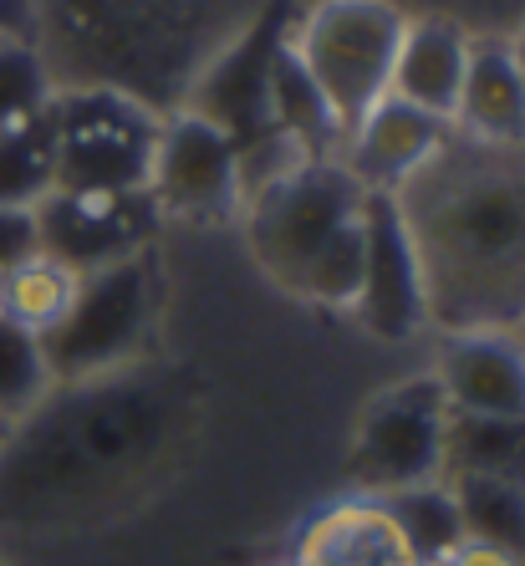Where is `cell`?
Segmentation results:
<instances>
[{
  "label": "cell",
  "mask_w": 525,
  "mask_h": 566,
  "mask_svg": "<svg viewBox=\"0 0 525 566\" xmlns=\"http://www.w3.org/2000/svg\"><path fill=\"white\" fill-rule=\"evenodd\" d=\"M423 271L429 327H525V148H490L449 128L444 148L398 189Z\"/></svg>",
  "instance_id": "cell-1"
},
{
  "label": "cell",
  "mask_w": 525,
  "mask_h": 566,
  "mask_svg": "<svg viewBox=\"0 0 525 566\" xmlns=\"http://www.w3.org/2000/svg\"><path fill=\"white\" fill-rule=\"evenodd\" d=\"M271 0H36L56 87H107L169 118Z\"/></svg>",
  "instance_id": "cell-2"
},
{
  "label": "cell",
  "mask_w": 525,
  "mask_h": 566,
  "mask_svg": "<svg viewBox=\"0 0 525 566\" xmlns=\"http://www.w3.org/2000/svg\"><path fill=\"white\" fill-rule=\"evenodd\" d=\"M250 251L276 286L353 312L368 265V189L342 158H296L245 195Z\"/></svg>",
  "instance_id": "cell-3"
},
{
  "label": "cell",
  "mask_w": 525,
  "mask_h": 566,
  "mask_svg": "<svg viewBox=\"0 0 525 566\" xmlns=\"http://www.w3.org/2000/svg\"><path fill=\"white\" fill-rule=\"evenodd\" d=\"M408 15L393 0H312L286 21L291 52L302 56L327 107L337 113L342 138L393 93V56Z\"/></svg>",
  "instance_id": "cell-4"
},
{
  "label": "cell",
  "mask_w": 525,
  "mask_h": 566,
  "mask_svg": "<svg viewBox=\"0 0 525 566\" xmlns=\"http://www.w3.org/2000/svg\"><path fill=\"white\" fill-rule=\"evenodd\" d=\"M46 123L56 195H148L158 113L107 87H56Z\"/></svg>",
  "instance_id": "cell-5"
},
{
  "label": "cell",
  "mask_w": 525,
  "mask_h": 566,
  "mask_svg": "<svg viewBox=\"0 0 525 566\" xmlns=\"http://www.w3.org/2000/svg\"><path fill=\"white\" fill-rule=\"evenodd\" d=\"M154 322V271L144 255H123L97 271H82L77 296L56 327L41 332L52 382H87L128 368L138 347L148 343Z\"/></svg>",
  "instance_id": "cell-6"
},
{
  "label": "cell",
  "mask_w": 525,
  "mask_h": 566,
  "mask_svg": "<svg viewBox=\"0 0 525 566\" xmlns=\"http://www.w3.org/2000/svg\"><path fill=\"white\" fill-rule=\"evenodd\" d=\"M444 434H449V398L433 373L403 378L372 398L353 434L347 474L357 495H393V490L433 485L444 480Z\"/></svg>",
  "instance_id": "cell-7"
},
{
  "label": "cell",
  "mask_w": 525,
  "mask_h": 566,
  "mask_svg": "<svg viewBox=\"0 0 525 566\" xmlns=\"http://www.w3.org/2000/svg\"><path fill=\"white\" fill-rule=\"evenodd\" d=\"M148 199L154 210L174 220H230L240 214V148L230 133L189 107L158 118L154 169H148Z\"/></svg>",
  "instance_id": "cell-8"
},
{
  "label": "cell",
  "mask_w": 525,
  "mask_h": 566,
  "mask_svg": "<svg viewBox=\"0 0 525 566\" xmlns=\"http://www.w3.org/2000/svg\"><path fill=\"white\" fill-rule=\"evenodd\" d=\"M353 312L382 343H413L429 327L419 251L393 195H368V265H363V291Z\"/></svg>",
  "instance_id": "cell-9"
},
{
  "label": "cell",
  "mask_w": 525,
  "mask_h": 566,
  "mask_svg": "<svg viewBox=\"0 0 525 566\" xmlns=\"http://www.w3.org/2000/svg\"><path fill=\"white\" fill-rule=\"evenodd\" d=\"M148 214H154L148 195H56L52 189L36 205L41 251L82 276L107 261L138 255Z\"/></svg>",
  "instance_id": "cell-10"
},
{
  "label": "cell",
  "mask_w": 525,
  "mask_h": 566,
  "mask_svg": "<svg viewBox=\"0 0 525 566\" xmlns=\"http://www.w3.org/2000/svg\"><path fill=\"white\" fill-rule=\"evenodd\" d=\"M433 378L449 413L525 419V337L521 332H444Z\"/></svg>",
  "instance_id": "cell-11"
},
{
  "label": "cell",
  "mask_w": 525,
  "mask_h": 566,
  "mask_svg": "<svg viewBox=\"0 0 525 566\" xmlns=\"http://www.w3.org/2000/svg\"><path fill=\"white\" fill-rule=\"evenodd\" d=\"M444 138H449L444 118H433V113L388 93L368 118L342 138V169L353 174L368 195H398L444 148Z\"/></svg>",
  "instance_id": "cell-12"
},
{
  "label": "cell",
  "mask_w": 525,
  "mask_h": 566,
  "mask_svg": "<svg viewBox=\"0 0 525 566\" xmlns=\"http://www.w3.org/2000/svg\"><path fill=\"white\" fill-rule=\"evenodd\" d=\"M470 27L454 15H408L393 56V97L454 123L464 72H470Z\"/></svg>",
  "instance_id": "cell-13"
},
{
  "label": "cell",
  "mask_w": 525,
  "mask_h": 566,
  "mask_svg": "<svg viewBox=\"0 0 525 566\" xmlns=\"http://www.w3.org/2000/svg\"><path fill=\"white\" fill-rule=\"evenodd\" d=\"M449 128L490 148H525V77L515 66L511 36H474Z\"/></svg>",
  "instance_id": "cell-14"
},
{
  "label": "cell",
  "mask_w": 525,
  "mask_h": 566,
  "mask_svg": "<svg viewBox=\"0 0 525 566\" xmlns=\"http://www.w3.org/2000/svg\"><path fill=\"white\" fill-rule=\"evenodd\" d=\"M291 566H419V562L403 546L388 511L378 501H368V495H353V501H337L306 521Z\"/></svg>",
  "instance_id": "cell-15"
},
{
  "label": "cell",
  "mask_w": 525,
  "mask_h": 566,
  "mask_svg": "<svg viewBox=\"0 0 525 566\" xmlns=\"http://www.w3.org/2000/svg\"><path fill=\"white\" fill-rule=\"evenodd\" d=\"M444 474H485L525 490V419L449 413Z\"/></svg>",
  "instance_id": "cell-16"
},
{
  "label": "cell",
  "mask_w": 525,
  "mask_h": 566,
  "mask_svg": "<svg viewBox=\"0 0 525 566\" xmlns=\"http://www.w3.org/2000/svg\"><path fill=\"white\" fill-rule=\"evenodd\" d=\"M378 505L388 511V521L398 526V536H403V546L413 552V562L419 566H444V556L464 541V521H460V505H454L449 480L378 495Z\"/></svg>",
  "instance_id": "cell-17"
},
{
  "label": "cell",
  "mask_w": 525,
  "mask_h": 566,
  "mask_svg": "<svg viewBox=\"0 0 525 566\" xmlns=\"http://www.w3.org/2000/svg\"><path fill=\"white\" fill-rule=\"evenodd\" d=\"M454 490L464 521V541L495 546L500 556H511L525 566V490L505 485V480H485V474H444Z\"/></svg>",
  "instance_id": "cell-18"
},
{
  "label": "cell",
  "mask_w": 525,
  "mask_h": 566,
  "mask_svg": "<svg viewBox=\"0 0 525 566\" xmlns=\"http://www.w3.org/2000/svg\"><path fill=\"white\" fill-rule=\"evenodd\" d=\"M52 368H46V347H41V332H31L27 322L0 312V419L21 423L46 403L52 394Z\"/></svg>",
  "instance_id": "cell-19"
},
{
  "label": "cell",
  "mask_w": 525,
  "mask_h": 566,
  "mask_svg": "<svg viewBox=\"0 0 525 566\" xmlns=\"http://www.w3.org/2000/svg\"><path fill=\"white\" fill-rule=\"evenodd\" d=\"M77 271L62 265L56 255H31L27 265H15L11 276L0 281V312L15 316V322H27L31 332H46L62 322V312L72 306L77 296Z\"/></svg>",
  "instance_id": "cell-20"
},
{
  "label": "cell",
  "mask_w": 525,
  "mask_h": 566,
  "mask_svg": "<svg viewBox=\"0 0 525 566\" xmlns=\"http://www.w3.org/2000/svg\"><path fill=\"white\" fill-rule=\"evenodd\" d=\"M56 189V158H52V123L41 113L36 123L0 133V205L36 210Z\"/></svg>",
  "instance_id": "cell-21"
},
{
  "label": "cell",
  "mask_w": 525,
  "mask_h": 566,
  "mask_svg": "<svg viewBox=\"0 0 525 566\" xmlns=\"http://www.w3.org/2000/svg\"><path fill=\"white\" fill-rule=\"evenodd\" d=\"M56 97V82L46 72L36 46L27 41H0V133L36 123Z\"/></svg>",
  "instance_id": "cell-22"
},
{
  "label": "cell",
  "mask_w": 525,
  "mask_h": 566,
  "mask_svg": "<svg viewBox=\"0 0 525 566\" xmlns=\"http://www.w3.org/2000/svg\"><path fill=\"white\" fill-rule=\"evenodd\" d=\"M31 255H41L36 210H15V205H0V281L11 276L15 265H27Z\"/></svg>",
  "instance_id": "cell-23"
},
{
  "label": "cell",
  "mask_w": 525,
  "mask_h": 566,
  "mask_svg": "<svg viewBox=\"0 0 525 566\" xmlns=\"http://www.w3.org/2000/svg\"><path fill=\"white\" fill-rule=\"evenodd\" d=\"M444 566H515V562H511V556H500L495 546H480V541H460V546L444 556Z\"/></svg>",
  "instance_id": "cell-24"
},
{
  "label": "cell",
  "mask_w": 525,
  "mask_h": 566,
  "mask_svg": "<svg viewBox=\"0 0 525 566\" xmlns=\"http://www.w3.org/2000/svg\"><path fill=\"white\" fill-rule=\"evenodd\" d=\"M6 434H11V423H6V419H0V444H6Z\"/></svg>",
  "instance_id": "cell-25"
},
{
  "label": "cell",
  "mask_w": 525,
  "mask_h": 566,
  "mask_svg": "<svg viewBox=\"0 0 525 566\" xmlns=\"http://www.w3.org/2000/svg\"><path fill=\"white\" fill-rule=\"evenodd\" d=\"M521 21H525V15H521Z\"/></svg>",
  "instance_id": "cell-26"
}]
</instances>
